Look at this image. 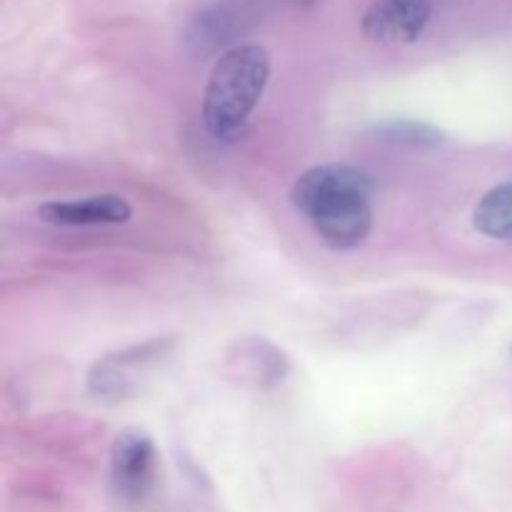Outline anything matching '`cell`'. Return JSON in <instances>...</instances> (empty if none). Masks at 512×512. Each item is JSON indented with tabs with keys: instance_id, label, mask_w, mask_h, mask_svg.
<instances>
[{
	"instance_id": "8",
	"label": "cell",
	"mask_w": 512,
	"mask_h": 512,
	"mask_svg": "<svg viewBox=\"0 0 512 512\" xmlns=\"http://www.w3.org/2000/svg\"><path fill=\"white\" fill-rule=\"evenodd\" d=\"M225 368L233 378H238L243 385L253 388H273L283 383L288 373V358L280 353L275 345H270L263 338L238 340L228 355H225Z\"/></svg>"
},
{
	"instance_id": "10",
	"label": "cell",
	"mask_w": 512,
	"mask_h": 512,
	"mask_svg": "<svg viewBox=\"0 0 512 512\" xmlns=\"http://www.w3.org/2000/svg\"><path fill=\"white\" fill-rule=\"evenodd\" d=\"M375 138L383 143L408 145V148H438L445 143L443 130L418 120H385L375 125Z\"/></svg>"
},
{
	"instance_id": "11",
	"label": "cell",
	"mask_w": 512,
	"mask_h": 512,
	"mask_svg": "<svg viewBox=\"0 0 512 512\" xmlns=\"http://www.w3.org/2000/svg\"><path fill=\"white\" fill-rule=\"evenodd\" d=\"M283 3L295 5V8H310V5H315L318 0H283Z\"/></svg>"
},
{
	"instance_id": "4",
	"label": "cell",
	"mask_w": 512,
	"mask_h": 512,
	"mask_svg": "<svg viewBox=\"0 0 512 512\" xmlns=\"http://www.w3.org/2000/svg\"><path fill=\"white\" fill-rule=\"evenodd\" d=\"M110 483L125 503H143L158 483V448L138 428L120 430L110 445Z\"/></svg>"
},
{
	"instance_id": "6",
	"label": "cell",
	"mask_w": 512,
	"mask_h": 512,
	"mask_svg": "<svg viewBox=\"0 0 512 512\" xmlns=\"http://www.w3.org/2000/svg\"><path fill=\"white\" fill-rule=\"evenodd\" d=\"M433 18L430 0H375L363 15L365 38L383 45L415 43Z\"/></svg>"
},
{
	"instance_id": "3",
	"label": "cell",
	"mask_w": 512,
	"mask_h": 512,
	"mask_svg": "<svg viewBox=\"0 0 512 512\" xmlns=\"http://www.w3.org/2000/svg\"><path fill=\"white\" fill-rule=\"evenodd\" d=\"M263 0H215L190 15L183 28V45L195 58L225 55L243 45L245 35L263 23Z\"/></svg>"
},
{
	"instance_id": "9",
	"label": "cell",
	"mask_w": 512,
	"mask_h": 512,
	"mask_svg": "<svg viewBox=\"0 0 512 512\" xmlns=\"http://www.w3.org/2000/svg\"><path fill=\"white\" fill-rule=\"evenodd\" d=\"M473 225L488 238L512 243V180L495 185L480 198V203L475 205Z\"/></svg>"
},
{
	"instance_id": "7",
	"label": "cell",
	"mask_w": 512,
	"mask_h": 512,
	"mask_svg": "<svg viewBox=\"0 0 512 512\" xmlns=\"http://www.w3.org/2000/svg\"><path fill=\"white\" fill-rule=\"evenodd\" d=\"M38 218L50 225L80 228V225H120L133 218V208L123 195H90L80 200L45 203L38 208Z\"/></svg>"
},
{
	"instance_id": "1",
	"label": "cell",
	"mask_w": 512,
	"mask_h": 512,
	"mask_svg": "<svg viewBox=\"0 0 512 512\" xmlns=\"http://www.w3.org/2000/svg\"><path fill=\"white\" fill-rule=\"evenodd\" d=\"M375 183L365 170L353 165H315L293 185V205L303 213L335 250H353L373 230Z\"/></svg>"
},
{
	"instance_id": "2",
	"label": "cell",
	"mask_w": 512,
	"mask_h": 512,
	"mask_svg": "<svg viewBox=\"0 0 512 512\" xmlns=\"http://www.w3.org/2000/svg\"><path fill=\"white\" fill-rule=\"evenodd\" d=\"M270 80L263 45L243 43L220 55L203 93V123L213 138L235 140L248 125Z\"/></svg>"
},
{
	"instance_id": "5",
	"label": "cell",
	"mask_w": 512,
	"mask_h": 512,
	"mask_svg": "<svg viewBox=\"0 0 512 512\" xmlns=\"http://www.w3.org/2000/svg\"><path fill=\"white\" fill-rule=\"evenodd\" d=\"M175 340L155 338L143 345H133L120 353L105 355L93 365L88 375V388L103 398H128L138 390L140 380L153 365L168 358Z\"/></svg>"
}]
</instances>
